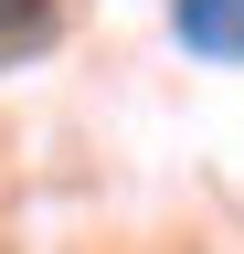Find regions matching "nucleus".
I'll return each instance as SVG.
<instances>
[{"mask_svg":"<svg viewBox=\"0 0 244 254\" xmlns=\"http://www.w3.org/2000/svg\"><path fill=\"white\" fill-rule=\"evenodd\" d=\"M53 43V0H0V64Z\"/></svg>","mask_w":244,"mask_h":254,"instance_id":"f03ea898","label":"nucleus"},{"mask_svg":"<svg viewBox=\"0 0 244 254\" xmlns=\"http://www.w3.org/2000/svg\"><path fill=\"white\" fill-rule=\"evenodd\" d=\"M170 43L202 64H244V0H170Z\"/></svg>","mask_w":244,"mask_h":254,"instance_id":"f257e3e1","label":"nucleus"}]
</instances>
